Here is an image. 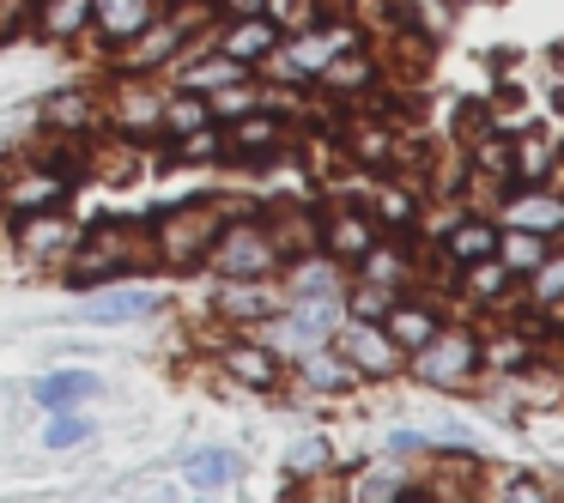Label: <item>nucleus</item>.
<instances>
[{
	"label": "nucleus",
	"mask_w": 564,
	"mask_h": 503,
	"mask_svg": "<svg viewBox=\"0 0 564 503\" xmlns=\"http://www.w3.org/2000/svg\"><path fill=\"white\" fill-rule=\"evenodd\" d=\"M159 103H164L159 86H147V79H128L116 98H104V122H110L116 134H128V140L159 134Z\"/></svg>",
	"instance_id": "obj_23"
},
{
	"label": "nucleus",
	"mask_w": 564,
	"mask_h": 503,
	"mask_svg": "<svg viewBox=\"0 0 564 503\" xmlns=\"http://www.w3.org/2000/svg\"><path fill=\"white\" fill-rule=\"evenodd\" d=\"M552 503H564V491H558V485H552Z\"/></svg>",
	"instance_id": "obj_39"
},
{
	"label": "nucleus",
	"mask_w": 564,
	"mask_h": 503,
	"mask_svg": "<svg viewBox=\"0 0 564 503\" xmlns=\"http://www.w3.org/2000/svg\"><path fill=\"white\" fill-rule=\"evenodd\" d=\"M152 267V243L140 225H86V237H79L74 261L62 267V285L67 292H98V285H116L128 280V273Z\"/></svg>",
	"instance_id": "obj_1"
},
{
	"label": "nucleus",
	"mask_w": 564,
	"mask_h": 503,
	"mask_svg": "<svg viewBox=\"0 0 564 503\" xmlns=\"http://www.w3.org/2000/svg\"><path fill=\"white\" fill-rule=\"evenodd\" d=\"M225 200H183V207H171L164 219H152V231H147V243H152V261L159 267H176V273H188V267H200L207 261V249H213V237H219V225H225Z\"/></svg>",
	"instance_id": "obj_4"
},
{
	"label": "nucleus",
	"mask_w": 564,
	"mask_h": 503,
	"mask_svg": "<svg viewBox=\"0 0 564 503\" xmlns=\"http://www.w3.org/2000/svg\"><path fill=\"white\" fill-rule=\"evenodd\" d=\"M213 13H225V19H249V13H273V0H213Z\"/></svg>",
	"instance_id": "obj_37"
},
{
	"label": "nucleus",
	"mask_w": 564,
	"mask_h": 503,
	"mask_svg": "<svg viewBox=\"0 0 564 503\" xmlns=\"http://www.w3.org/2000/svg\"><path fill=\"white\" fill-rule=\"evenodd\" d=\"M7 237H13V255L25 261V267H55V273H62L67 261H74L79 237H86V225H74L62 207H55V212H25V219H7Z\"/></svg>",
	"instance_id": "obj_6"
},
{
	"label": "nucleus",
	"mask_w": 564,
	"mask_h": 503,
	"mask_svg": "<svg viewBox=\"0 0 564 503\" xmlns=\"http://www.w3.org/2000/svg\"><path fill=\"white\" fill-rule=\"evenodd\" d=\"M443 304H437V292H425V285H413V292H401L389 304V316H382V333H389L401 352H419V346L431 340V333L443 328Z\"/></svg>",
	"instance_id": "obj_17"
},
{
	"label": "nucleus",
	"mask_w": 564,
	"mask_h": 503,
	"mask_svg": "<svg viewBox=\"0 0 564 503\" xmlns=\"http://www.w3.org/2000/svg\"><path fill=\"white\" fill-rule=\"evenodd\" d=\"M425 449H431L425 430H389V455H394V461H401V455L413 461V455H425Z\"/></svg>",
	"instance_id": "obj_36"
},
{
	"label": "nucleus",
	"mask_w": 564,
	"mask_h": 503,
	"mask_svg": "<svg viewBox=\"0 0 564 503\" xmlns=\"http://www.w3.org/2000/svg\"><path fill=\"white\" fill-rule=\"evenodd\" d=\"M370 219L382 225V231H413V225H425V200L413 195V188H377V207H370Z\"/></svg>",
	"instance_id": "obj_32"
},
{
	"label": "nucleus",
	"mask_w": 564,
	"mask_h": 503,
	"mask_svg": "<svg viewBox=\"0 0 564 503\" xmlns=\"http://www.w3.org/2000/svg\"><path fill=\"white\" fill-rule=\"evenodd\" d=\"M219 376H225V389H237V394H280L285 389V376H292V364H285L280 352H273L268 340H256V333H237V340H225L219 346Z\"/></svg>",
	"instance_id": "obj_7"
},
{
	"label": "nucleus",
	"mask_w": 564,
	"mask_h": 503,
	"mask_svg": "<svg viewBox=\"0 0 564 503\" xmlns=\"http://www.w3.org/2000/svg\"><path fill=\"white\" fill-rule=\"evenodd\" d=\"M455 285H462V297L474 309H510L516 297H522V280H516L510 267H503L498 255H486V261H474V267H462L455 273Z\"/></svg>",
	"instance_id": "obj_25"
},
{
	"label": "nucleus",
	"mask_w": 564,
	"mask_h": 503,
	"mask_svg": "<svg viewBox=\"0 0 564 503\" xmlns=\"http://www.w3.org/2000/svg\"><path fill=\"white\" fill-rule=\"evenodd\" d=\"M98 437V425H91L79 406H55L50 418H43V449H79V442Z\"/></svg>",
	"instance_id": "obj_33"
},
{
	"label": "nucleus",
	"mask_w": 564,
	"mask_h": 503,
	"mask_svg": "<svg viewBox=\"0 0 564 503\" xmlns=\"http://www.w3.org/2000/svg\"><path fill=\"white\" fill-rule=\"evenodd\" d=\"M334 352L358 370V382H394L406 370V352L389 340V333H382V321L340 316V328H334Z\"/></svg>",
	"instance_id": "obj_8"
},
{
	"label": "nucleus",
	"mask_w": 564,
	"mask_h": 503,
	"mask_svg": "<svg viewBox=\"0 0 564 503\" xmlns=\"http://www.w3.org/2000/svg\"><path fill=\"white\" fill-rule=\"evenodd\" d=\"M195 503H219V497H207V491H195Z\"/></svg>",
	"instance_id": "obj_38"
},
{
	"label": "nucleus",
	"mask_w": 564,
	"mask_h": 503,
	"mask_svg": "<svg viewBox=\"0 0 564 503\" xmlns=\"http://www.w3.org/2000/svg\"><path fill=\"white\" fill-rule=\"evenodd\" d=\"M67 195H74V176L50 171L43 158L0 171V212H7V219H25V212H55V207H67Z\"/></svg>",
	"instance_id": "obj_9"
},
{
	"label": "nucleus",
	"mask_w": 564,
	"mask_h": 503,
	"mask_svg": "<svg viewBox=\"0 0 564 503\" xmlns=\"http://www.w3.org/2000/svg\"><path fill=\"white\" fill-rule=\"evenodd\" d=\"M285 467H292V479H328V467H334V449L322 437H304V442H292V449H285Z\"/></svg>",
	"instance_id": "obj_35"
},
{
	"label": "nucleus",
	"mask_w": 564,
	"mask_h": 503,
	"mask_svg": "<svg viewBox=\"0 0 564 503\" xmlns=\"http://www.w3.org/2000/svg\"><path fill=\"white\" fill-rule=\"evenodd\" d=\"M152 19H159V0H91V31L86 37L98 43L104 55H122L128 43L147 37Z\"/></svg>",
	"instance_id": "obj_15"
},
{
	"label": "nucleus",
	"mask_w": 564,
	"mask_h": 503,
	"mask_svg": "<svg viewBox=\"0 0 564 503\" xmlns=\"http://www.w3.org/2000/svg\"><path fill=\"white\" fill-rule=\"evenodd\" d=\"M377 237H382V225L370 219V207H334V212H322V225H316V249L334 255L340 267H352Z\"/></svg>",
	"instance_id": "obj_19"
},
{
	"label": "nucleus",
	"mask_w": 564,
	"mask_h": 503,
	"mask_svg": "<svg viewBox=\"0 0 564 503\" xmlns=\"http://www.w3.org/2000/svg\"><path fill=\"white\" fill-rule=\"evenodd\" d=\"M0 237H7V212H0Z\"/></svg>",
	"instance_id": "obj_40"
},
{
	"label": "nucleus",
	"mask_w": 564,
	"mask_h": 503,
	"mask_svg": "<svg viewBox=\"0 0 564 503\" xmlns=\"http://www.w3.org/2000/svg\"><path fill=\"white\" fill-rule=\"evenodd\" d=\"M334 328H340V304H285V309H273L261 328H249V333L268 340L273 352L292 364V358L316 352V346H334Z\"/></svg>",
	"instance_id": "obj_5"
},
{
	"label": "nucleus",
	"mask_w": 564,
	"mask_h": 503,
	"mask_svg": "<svg viewBox=\"0 0 564 503\" xmlns=\"http://www.w3.org/2000/svg\"><path fill=\"white\" fill-rule=\"evenodd\" d=\"M522 297L534 309H564V243H552L540 255V267L522 273Z\"/></svg>",
	"instance_id": "obj_30"
},
{
	"label": "nucleus",
	"mask_w": 564,
	"mask_h": 503,
	"mask_svg": "<svg viewBox=\"0 0 564 503\" xmlns=\"http://www.w3.org/2000/svg\"><path fill=\"white\" fill-rule=\"evenodd\" d=\"M546 249H552V243H540V237H528V231H503V225H498V261L516 273V280H522V273H534Z\"/></svg>",
	"instance_id": "obj_34"
},
{
	"label": "nucleus",
	"mask_w": 564,
	"mask_h": 503,
	"mask_svg": "<svg viewBox=\"0 0 564 503\" xmlns=\"http://www.w3.org/2000/svg\"><path fill=\"white\" fill-rule=\"evenodd\" d=\"M183 479H188V491L225 497V491L243 479V461H237V449H225V442H200V449L183 455Z\"/></svg>",
	"instance_id": "obj_27"
},
{
	"label": "nucleus",
	"mask_w": 564,
	"mask_h": 503,
	"mask_svg": "<svg viewBox=\"0 0 564 503\" xmlns=\"http://www.w3.org/2000/svg\"><path fill=\"white\" fill-rule=\"evenodd\" d=\"M479 328L467 321H443L419 352H406V370L419 389H437V394H479L486 389V358H479Z\"/></svg>",
	"instance_id": "obj_2"
},
{
	"label": "nucleus",
	"mask_w": 564,
	"mask_h": 503,
	"mask_svg": "<svg viewBox=\"0 0 564 503\" xmlns=\"http://www.w3.org/2000/svg\"><path fill=\"white\" fill-rule=\"evenodd\" d=\"M104 394V376L86 364H62V370H43L37 382H31V401L43 406V413H55V406H86Z\"/></svg>",
	"instance_id": "obj_26"
},
{
	"label": "nucleus",
	"mask_w": 564,
	"mask_h": 503,
	"mask_svg": "<svg viewBox=\"0 0 564 503\" xmlns=\"http://www.w3.org/2000/svg\"><path fill=\"white\" fill-rule=\"evenodd\" d=\"M219 140H225V158L231 164H273L285 152V140H292V128H285L280 110L256 103V110H243L237 122H219Z\"/></svg>",
	"instance_id": "obj_11"
},
{
	"label": "nucleus",
	"mask_w": 564,
	"mask_h": 503,
	"mask_svg": "<svg viewBox=\"0 0 564 503\" xmlns=\"http://www.w3.org/2000/svg\"><path fill=\"white\" fill-rule=\"evenodd\" d=\"M285 25L273 13H249V19H225V25H213V50H225L231 62L243 67H261L273 50H280Z\"/></svg>",
	"instance_id": "obj_21"
},
{
	"label": "nucleus",
	"mask_w": 564,
	"mask_h": 503,
	"mask_svg": "<svg viewBox=\"0 0 564 503\" xmlns=\"http://www.w3.org/2000/svg\"><path fill=\"white\" fill-rule=\"evenodd\" d=\"M273 309H285L280 280H213V316H219L225 328L249 333V328H261Z\"/></svg>",
	"instance_id": "obj_12"
},
{
	"label": "nucleus",
	"mask_w": 564,
	"mask_h": 503,
	"mask_svg": "<svg viewBox=\"0 0 564 503\" xmlns=\"http://www.w3.org/2000/svg\"><path fill=\"white\" fill-rule=\"evenodd\" d=\"M200 267H207L213 280H280L285 255H280V243H273L268 219H261L256 207H231Z\"/></svg>",
	"instance_id": "obj_3"
},
{
	"label": "nucleus",
	"mask_w": 564,
	"mask_h": 503,
	"mask_svg": "<svg viewBox=\"0 0 564 503\" xmlns=\"http://www.w3.org/2000/svg\"><path fill=\"white\" fill-rule=\"evenodd\" d=\"M479 503H552V479L534 467H510L491 491H479Z\"/></svg>",
	"instance_id": "obj_31"
},
{
	"label": "nucleus",
	"mask_w": 564,
	"mask_h": 503,
	"mask_svg": "<svg viewBox=\"0 0 564 503\" xmlns=\"http://www.w3.org/2000/svg\"><path fill=\"white\" fill-rule=\"evenodd\" d=\"M164 309V292H152V285H98V292H86V304H79V316L98 321V328H122V321H147Z\"/></svg>",
	"instance_id": "obj_18"
},
{
	"label": "nucleus",
	"mask_w": 564,
	"mask_h": 503,
	"mask_svg": "<svg viewBox=\"0 0 564 503\" xmlns=\"http://www.w3.org/2000/svg\"><path fill=\"white\" fill-rule=\"evenodd\" d=\"M43 122H50L55 140H91L104 128V91L91 86H67L43 103Z\"/></svg>",
	"instance_id": "obj_22"
},
{
	"label": "nucleus",
	"mask_w": 564,
	"mask_h": 503,
	"mask_svg": "<svg viewBox=\"0 0 564 503\" xmlns=\"http://www.w3.org/2000/svg\"><path fill=\"white\" fill-rule=\"evenodd\" d=\"M389 79V67L377 62V55L365 50V43H346L340 55H328L322 62V74H316V86L328 91V98H340V103H352V98H370V91Z\"/></svg>",
	"instance_id": "obj_16"
},
{
	"label": "nucleus",
	"mask_w": 564,
	"mask_h": 503,
	"mask_svg": "<svg viewBox=\"0 0 564 503\" xmlns=\"http://www.w3.org/2000/svg\"><path fill=\"white\" fill-rule=\"evenodd\" d=\"M285 382H297V394H316V401H346V394L365 389V382H358V370L346 364L334 346H316V352L292 358V376H285Z\"/></svg>",
	"instance_id": "obj_20"
},
{
	"label": "nucleus",
	"mask_w": 564,
	"mask_h": 503,
	"mask_svg": "<svg viewBox=\"0 0 564 503\" xmlns=\"http://www.w3.org/2000/svg\"><path fill=\"white\" fill-rule=\"evenodd\" d=\"M200 128H213V103L200 98V91H176V86L164 91V103H159V134L183 146V140H195Z\"/></svg>",
	"instance_id": "obj_29"
},
{
	"label": "nucleus",
	"mask_w": 564,
	"mask_h": 503,
	"mask_svg": "<svg viewBox=\"0 0 564 503\" xmlns=\"http://www.w3.org/2000/svg\"><path fill=\"white\" fill-rule=\"evenodd\" d=\"M31 31L43 43H79L91 31V0H31Z\"/></svg>",
	"instance_id": "obj_28"
},
{
	"label": "nucleus",
	"mask_w": 564,
	"mask_h": 503,
	"mask_svg": "<svg viewBox=\"0 0 564 503\" xmlns=\"http://www.w3.org/2000/svg\"><path fill=\"white\" fill-rule=\"evenodd\" d=\"M249 79H256V67L231 62L225 50H207V43H195V50H188L183 62L171 67V86H176V91H200V98H219V91L249 86Z\"/></svg>",
	"instance_id": "obj_14"
},
{
	"label": "nucleus",
	"mask_w": 564,
	"mask_h": 503,
	"mask_svg": "<svg viewBox=\"0 0 564 503\" xmlns=\"http://www.w3.org/2000/svg\"><path fill=\"white\" fill-rule=\"evenodd\" d=\"M346 503H419V473L394 461H370L346 479Z\"/></svg>",
	"instance_id": "obj_24"
},
{
	"label": "nucleus",
	"mask_w": 564,
	"mask_h": 503,
	"mask_svg": "<svg viewBox=\"0 0 564 503\" xmlns=\"http://www.w3.org/2000/svg\"><path fill=\"white\" fill-rule=\"evenodd\" d=\"M280 292L285 304H340L346 267L334 255H322V249H304V255H292L280 267Z\"/></svg>",
	"instance_id": "obj_13"
},
{
	"label": "nucleus",
	"mask_w": 564,
	"mask_h": 503,
	"mask_svg": "<svg viewBox=\"0 0 564 503\" xmlns=\"http://www.w3.org/2000/svg\"><path fill=\"white\" fill-rule=\"evenodd\" d=\"M491 219L503 231H528L540 243H564V183H540V188H516V195L498 200Z\"/></svg>",
	"instance_id": "obj_10"
}]
</instances>
